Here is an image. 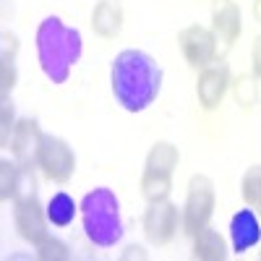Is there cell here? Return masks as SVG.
<instances>
[{
    "mask_svg": "<svg viewBox=\"0 0 261 261\" xmlns=\"http://www.w3.org/2000/svg\"><path fill=\"white\" fill-rule=\"evenodd\" d=\"M230 81H232L230 68L222 60H214L206 68L199 71V79H196V97H199V105L204 110L212 113L222 105V99L230 89Z\"/></svg>",
    "mask_w": 261,
    "mask_h": 261,
    "instance_id": "9c48e42d",
    "label": "cell"
},
{
    "mask_svg": "<svg viewBox=\"0 0 261 261\" xmlns=\"http://www.w3.org/2000/svg\"><path fill=\"white\" fill-rule=\"evenodd\" d=\"M92 29L102 39H115L123 29V3L120 0H97L92 11Z\"/></svg>",
    "mask_w": 261,
    "mask_h": 261,
    "instance_id": "5bb4252c",
    "label": "cell"
},
{
    "mask_svg": "<svg viewBox=\"0 0 261 261\" xmlns=\"http://www.w3.org/2000/svg\"><path fill=\"white\" fill-rule=\"evenodd\" d=\"M180 162L178 146L170 141H157L149 149L146 162H144V172H141V193L144 199L151 201H162L172 191V172H175Z\"/></svg>",
    "mask_w": 261,
    "mask_h": 261,
    "instance_id": "277c9868",
    "label": "cell"
},
{
    "mask_svg": "<svg viewBox=\"0 0 261 261\" xmlns=\"http://www.w3.org/2000/svg\"><path fill=\"white\" fill-rule=\"evenodd\" d=\"M258 79L253 73H238L232 81H230V92H232V99L243 107V110H253L256 102H258Z\"/></svg>",
    "mask_w": 261,
    "mask_h": 261,
    "instance_id": "e0dca14e",
    "label": "cell"
},
{
    "mask_svg": "<svg viewBox=\"0 0 261 261\" xmlns=\"http://www.w3.org/2000/svg\"><path fill=\"white\" fill-rule=\"evenodd\" d=\"M178 227H183V212L170 199L151 201L144 212V235L151 246H167L175 241Z\"/></svg>",
    "mask_w": 261,
    "mask_h": 261,
    "instance_id": "52a82bcc",
    "label": "cell"
},
{
    "mask_svg": "<svg viewBox=\"0 0 261 261\" xmlns=\"http://www.w3.org/2000/svg\"><path fill=\"white\" fill-rule=\"evenodd\" d=\"M110 84L123 110L141 113L157 99L162 89V68L144 50H123L113 60Z\"/></svg>",
    "mask_w": 261,
    "mask_h": 261,
    "instance_id": "6da1fadb",
    "label": "cell"
},
{
    "mask_svg": "<svg viewBox=\"0 0 261 261\" xmlns=\"http://www.w3.org/2000/svg\"><path fill=\"white\" fill-rule=\"evenodd\" d=\"M16 110H13V102H11V94H0V144L8 149L11 144V134L16 128Z\"/></svg>",
    "mask_w": 261,
    "mask_h": 261,
    "instance_id": "ffe728a7",
    "label": "cell"
},
{
    "mask_svg": "<svg viewBox=\"0 0 261 261\" xmlns=\"http://www.w3.org/2000/svg\"><path fill=\"white\" fill-rule=\"evenodd\" d=\"M37 167L42 170V175L53 183H68L76 172V154L68 146V141H63L58 136L45 134L37 151Z\"/></svg>",
    "mask_w": 261,
    "mask_h": 261,
    "instance_id": "8992f818",
    "label": "cell"
},
{
    "mask_svg": "<svg viewBox=\"0 0 261 261\" xmlns=\"http://www.w3.org/2000/svg\"><path fill=\"white\" fill-rule=\"evenodd\" d=\"M81 225L89 243L99 248H110L123 238V222H120V204L118 196L110 188H94L81 199Z\"/></svg>",
    "mask_w": 261,
    "mask_h": 261,
    "instance_id": "3957f363",
    "label": "cell"
},
{
    "mask_svg": "<svg viewBox=\"0 0 261 261\" xmlns=\"http://www.w3.org/2000/svg\"><path fill=\"white\" fill-rule=\"evenodd\" d=\"M230 241H232V251L235 253H246L253 246H258V241H261V222H258V214L251 206L232 214V220H230Z\"/></svg>",
    "mask_w": 261,
    "mask_h": 261,
    "instance_id": "4fadbf2b",
    "label": "cell"
},
{
    "mask_svg": "<svg viewBox=\"0 0 261 261\" xmlns=\"http://www.w3.org/2000/svg\"><path fill=\"white\" fill-rule=\"evenodd\" d=\"M42 130H39V123L34 118H21L11 134V154L16 157L18 165H34L37 167V151H39V144H42Z\"/></svg>",
    "mask_w": 261,
    "mask_h": 261,
    "instance_id": "7c38bea8",
    "label": "cell"
},
{
    "mask_svg": "<svg viewBox=\"0 0 261 261\" xmlns=\"http://www.w3.org/2000/svg\"><path fill=\"white\" fill-rule=\"evenodd\" d=\"M178 45H180V53H183L186 63L191 65V68H196V71H201V68H206L209 63H214L217 53H220V45H217L214 32L201 27V24H191V27L180 29Z\"/></svg>",
    "mask_w": 261,
    "mask_h": 261,
    "instance_id": "ba28073f",
    "label": "cell"
},
{
    "mask_svg": "<svg viewBox=\"0 0 261 261\" xmlns=\"http://www.w3.org/2000/svg\"><path fill=\"white\" fill-rule=\"evenodd\" d=\"M241 196H243L246 206H251L256 214H261V165H251L243 172Z\"/></svg>",
    "mask_w": 261,
    "mask_h": 261,
    "instance_id": "ac0fdd59",
    "label": "cell"
},
{
    "mask_svg": "<svg viewBox=\"0 0 261 261\" xmlns=\"http://www.w3.org/2000/svg\"><path fill=\"white\" fill-rule=\"evenodd\" d=\"M13 222L18 235L24 238L27 243L37 246L39 241L47 238V209H42V204L37 199H27V201H13Z\"/></svg>",
    "mask_w": 261,
    "mask_h": 261,
    "instance_id": "8fae6325",
    "label": "cell"
},
{
    "mask_svg": "<svg viewBox=\"0 0 261 261\" xmlns=\"http://www.w3.org/2000/svg\"><path fill=\"white\" fill-rule=\"evenodd\" d=\"M253 18L258 21V27H261V0H253Z\"/></svg>",
    "mask_w": 261,
    "mask_h": 261,
    "instance_id": "484cf974",
    "label": "cell"
},
{
    "mask_svg": "<svg viewBox=\"0 0 261 261\" xmlns=\"http://www.w3.org/2000/svg\"><path fill=\"white\" fill-rule=\"evenodd\" d=\"M146 258V253H144V248H139V246H128L125 248V253H123V258Z\"/></svg>",
    "mask_w": 261,
    "mask_h": 261,
    "instance_id": "d4e9b609",
    "label": "cell"
},
{
    "mask_svg": "<svg viewBox=\"0 0 261 261\" xmlns=\"http://www.w3.org/2000/svg\"><path fill=\"white\" fill-rule=\"evenodd\" d=\"M191 256L199 258V261H222V258H227L225 238L217 230H212V227H204L199 235H193Z\"/></svg>",
    "mask_w": 261,
    "mask_h": 261,
    "instance_id": "9a60e30c",
    "label": "cell"
},
{
    "mask_svg": "<svg viewBox=\"0 0 261 261\" xmlns=\"http://www.w3.org/2000/svg\"><path fill=\"white\" fill-rule=\"evenodd\" d=\"M47 220L55 225V227H68L73 222V217H76V201L71 199L65 191H58L53 199L47 201Z\"/></svg>",
    "mask_w": 261,
    "mask_h": 261,
    "instance_id": "2e32d148",
    "label": "cell"
},
{
    "mask_svg": "<svg viewBox=\"0 0 261 261\" xmlns=\"http://www.w3.org/2000/svg\"><path fill=\"white\" fill-rule=\"evenodd\" d=\"M27 199H37V175H34V165H21V167H18V180H16L13 201H27Z\"/></svg>",
    "mask_w": 261,
    "mask_h": 261,
    "instance_id": "d6986e66",
    "label": "cell"
},
{
    "mask_svg": "<svg viewBox=\"0 0 261 261\" xmlns=\"http://www.w3.org/2000/svg\"><path fill=\"white\" fill-rule=\"evenodd\" d=\"M18 81L16 63L13 60H0V94H11Z\"/></svg>",
    "mask_w": 261,
    "mask_h": 261,
    "instance_id": "603a6c76",
    "label": "cell"
},
{
    "mask_svg": "<svg viewBox=\"0 0 261 261\" xmlns=\"http://www.w3.org/2000/svg\"><path fill=\"white\" fill-rule=\"evenodd\" d=\"M37 258H42V261H65V258H71V251L63 241L47 235L45 241L37 243Z\"/></svg>",
    "mask_w": 261,
    "mask_h": 261,
    "instance_id": "7402d4cb",
    "label": "cell"
},
{
    "mask_svg": "<svg viewBox=\"0 0 261 261\" xmlns=\"http://www.w3.org/2000/svg\"><path fill=\"white\" fill-rule=\"evenodd\" d=\"M212 32L217 45H222L220 53H227L235 45V39L243 32V16L235 0H212Z\"/></svg>",
    "mask_w": 261,
    "mask_h": 261,
    "instance_id": "30bf717a",
    "label": "cell"
},
{
    "mask_svg": "<svg viewBox=\"0 0 261 261\" xmlns=\"http://www.w3.org/2000/svg\"><path fill=\"white\" fill-rule=\"evenodd\" d=\"M18 162L3 160L0 162V201H11L16 193V180H18Z\"/></svg>",
    "mask_w": 261,
    "mask_h": 261,
    "instance_id": "44dd1931",
    "label": "cell"
},
{
    "mask_svg": "<svg viewBox=\"0 0 261 261\" xmlns=\"http://www.w3.org/2000/svg\"><path fill=\"white\" fill-rule=\"evenodd\" d=\"M84 50V39L76 27L63 24V18L47 16L37 27V55L45 76L53 84H65L71 68L79 63Z\"/></svg>",
    "mask_w": 261,
    "mask_h": 261,
    "instance_id": "7a4b0ae2",
    "label": "cell"
},
{
    "mask_svg": "<svg viewBox=\"0 0 261 261\" xmlns=\"http://www.w3.org/2000/svg\"><path fill=\"white\" fill-rule=\"evenodd\" d=\"M217 204L214 183L206 175H193L188 183L186 204H183V232L186 235H199L204 227H209L212 214Z\"/></svg>",
    "mask_w": 261,
    "mask_h": 261,
    "instance_id": "5b68a950",
    "label": "cell"
},
{
    "mask_svg": "<svg viewBox=\"0 0 261 261\" xmlns=\"http://www.w3.org/2000/svg\"><path fill=\"white\" fill-rule=\"evenodd\" d=\"M251 65H253V76L261 81V34L253 39V47H251Z\"/></svg>",
    "mask_w": 261,
    "mask_h": 261,
    "instance_id": "cb8c5ba5",
    "label": "cell"
}]
</instances>
